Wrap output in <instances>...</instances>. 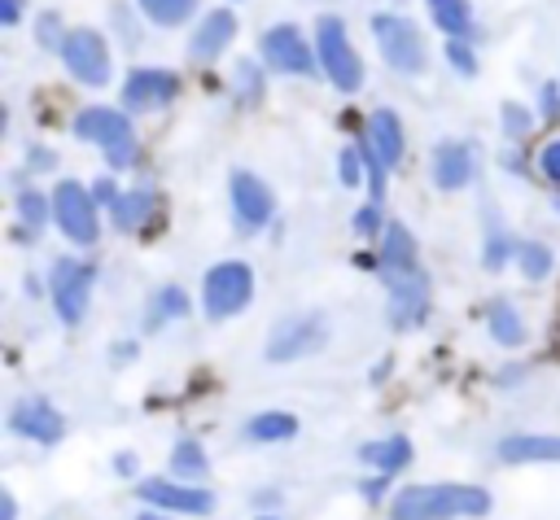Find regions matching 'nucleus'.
I'll return each instance as SVG.
<instances>
[{
	"label": "nucleus",
	"instance_id": "obj_40",
	"mask_svg": "<svg viewBox=\"0 0 560 520\" xmlns=\"http://www.w3.org/2000/svg\"><path fill=\"white\" fill-rule=\"evenodd\" d=\"M140 520H162V516H140Z\"/></svg>",
	"mask_w": 560,
	"mask_h": 520
},
{
	"label": "nucleus",
	"instance_id": "obj_37",
	"mask_svg": "<svg viewBox=\"0 0 560 520\" xmlns=\"http://www.w3.org/2000/svg\"><path fill=\"white\" fill-rule=\"evenodd\" d=\"M354 227H359V232H376V210H359Z\"/></svg>",
	"mask_w": 560,
	"mask_h": 520
},
{
	"label": "nucleus",
	"instance_id": "obj_35",
	"mask_svg": "<svg viewBox=\"0 0 560 520\" xmlns=\"http://www.w3.org/2000/svg\"><path fill=\"white\" fill-rule=\"evenodd\" d=\"M92 197H96V201H105V205H114V201H118V188H114L109 179H101V184L92 188Z\"/></svg>",
	"mask_w": 560,
	"mask_h": 520
},
{
	"label": "nucleus",
	"instance_id": "obj_39",
	"mask_svg": "<svg viewBox=\"0 0 560 520\" xmlns=\"http://www.w3.org/2000/svg\"><path fill=\"white\" fill-rule=\"evenodd\" d=\"M0 520H13V498L9 494H0Z\"/></svg>",
	"mask_w": 560,
	"mask_h": 520
},
{
	"label": "nucleus",
	"instance_id": "obj_14",
	"mask_svg": "<svg viewBox=\"0 0 560 520\" xmlns=\"http://www.w3.org/2000/svg\"><path fill=\"white\" fill-rule=\"evenodd\" d=\"M140 498L153 503V507H166V511H188V516L210 511V494H206V489L175 485V481H144V485H140Z\"/></svg>",
	"mask_w": 560,
	"mask_h": 520
},
{
	"label": "nucleus",
	"instance_id": "obj_10",
	"mask_svg": "<svg viewBox=\"0 0 560 520\" xmlns=\"http://www.w3.org/2000/svg\"><path fill=\"white\" fill-rule=\"evenodd\" d=\"M262 57L271 70H284V74H311L315 70V52L306 48V39L293 26H271L262 35Z\"/></svg>",
	"mask_w": 560,
	"mask_h": 520
},
{
	"label": "nucleus",
	"instance_id": "obj_38",
	"mask_svg": "<svg viewBox=\"0 0 560 520\" xmlns=\"http://www.w3.org/2000/svg\"><path fill=\"white\" fill-rule=\"evenodd\" d=\"M39 35H44V44H52V39H57V17H44V26H39Z\"/></svg>",
	"mask_w": 560,
	"mask_h": 520
},
{
	"label": "nucleus",
	"instance_id": "obj_33",
	"mask_svg": "<svg viewBox=\"0 0 560 520\" xmlns=\"http://www.w3.org/2000/svg\"><path fill=\"white\" fill-rule=\"evenodd\" d=\"M503 118H508V131H512V135H521V131L529 127V118H525L521 105H503Z\"/></svg>",
	"mask_w": 560,
	"mask_h": 520
},
{
	"label": "nucleus",
	"instance_id": "obj_15",
	"mask_svg": "<svg viewBox=\"0 0 560 520\" xmlns=\"http://www.w3.org/2000/svg\"><path fill=\"white\" fill-rule=\"evenodd\" d=\"M232 35H236V17H232L228 9H214V13L197 26V35H192V44H188L192 61H210V57H219V52L228 48Z\"/></svg>",
	"mask_w": 560,
	"mask_h": 520
},
{
	"label": "nucleus",
	"instance_id": "obj_20",
	"mask_svg": "<svg viewBox=\"0 0 560 520\" xmlns=\"http://www.w3.org/2000/svg\"><path fill=\"white\" fill-rule=\"evenodd\" d=\"M486 323H490V336L494 341H503V345H516L521 336H525V328H521V319H516V310H512V302H490V310H486Z\"/></svg>",
	"mask_w": 560,
	"mask_h": 520
},
{
	"label": "nucleus",
	"instance_id": "obj_2",
	"mask_svg": "<svg viewBox=\"0 0 560 520\" xmlns=\"http://www.w3.org/2000/svg\"><path fill=\"white\" fill-rule=\"evenodd\" d=\"M490 494L477 485H407L394 494V520H455V516H486Z\"/></svg>",
	"mask_w": 560,
	"mask_h": 520
},
{
	"label": "nucleus",
	"instance_id": "obj_1",
	"mask_svg": "<svg viewBox=\"0 0 560 520\" xmlns=\"http://www.w3.org/2000/svg\"><path fill=\"white\" fill-rule=\"evenodd\" d=\"M381 275H385V288H389V315L394 323H411V319H424V302H429V280L416 262V245L407 236L402 223H389L385 227V249H381Z\"/></svg>",
	"mask_w": 560,
	"mask_h": 520
},
{
	"label": "nucleus",
	"instance_id": "obj_23",
	"mask_svg": "<svg viewBox=\"0 0 560 520\" xmlns=\"http://www.w3.org/2000/svg\"><path fill=\"white\" fill-rule=\"evenodd\" d=\"M293 433H298V419L293 415H280V411L249 419V437L254 441H280V437H293Z\"/></svg>",
	"mask_w": 560,
	"mask_h": 520
},
{
	"label": "nucleus",
	"instance_id": "obj_28",
	"mask_svg": "<svg viewBox=\"0 0 560 520\" xmlns=\"http://www.w3.org/2000/svg\"><path fill=\"white\" fill-rule=\"evenodd\" d=\"M232 83H236V101H241V105H254L258 92H262V79H258V66H254V61H241V66L232 70Z\"/></svg>",
	"mask_w": 560,
	"mask_h": 520
},
{
	"label": "nucleus",
	"instance_id": "obj_13",
	"mask_svg": "<svg viewBox=\"0 0 560 520\" xmlns=\"http://www.w3.org/2000/svg\"><path fill=\"white\" fill-rule=\"evenodd\" d=\"M324 341V319L306 315V319H289L276 328V341L267 345V358H298L306 350H315Z\"/></svg>",
	"mask_w": 560,
	"mask_h": 520
},
{
	"label": "nucleus",
	"instance_id": "obj_11",
	"mask_svg": "<svg viewBox=\"0 0 560 520\" xmlns=\"http://www.w3.org/2000/svg\"><path fill=\"white\" fill-rule=\"evenodd\" d=\"M175 92H179V79L171 74V70H131L127 74V83H122V101H127V109H158V105H166V101H175Z\"/></svg>",
	"mask_w": 560,
	"mask_h": 520
},
{
	"label": "nucleus",
	"instance_id": "obj_29",
	"mask_svg": "<svg viewBox=\"0 0 560 520\" xmlns=\"http://www.w3.org/2000/svg\"><path fill=\"white\" fill-rule=\"evenodd\" d=\"M18 210H22V223H26L31 232H39L44 218H48V205H44L39 192H22V197H18Z\"/></svg>",
	"mask_w": 560,
	"mask_h": 520
},
{
	"label": "nucleus",
	"instance_id": "obj_30",
	"mask_svg": "<svg viewBox=\"0 0 560 520\" xmlns=\"http://www.w3.org/2000/svg\"><path fill=\"white\" fill-rule=\"evenodd\" d=\"M538 170H542L551 184H560V135L538 149Z\"/></svg>",
	"mask_w": 560,
	"mask_h": 520
},
{
	"label": "nucleus",
	"instance_id": "obj_5",
	"mask_svg": "<svg viewBox=\"0 0 560 520\" xmlns=\"http://www.w3.org/2000/svg\"><path fill=\"white\" fill-rule=\"evenodd\" d=\"M372 35H376V44H381V52L394 70H402V74L424 70V39L411 22H402L394 13H381V17H372Z\"/></svg>",
	"mask_w": 560,
	"mask_h": 520
},
{
	"label": "nucleus",
	"instance_id": "obj_7",
	"mask_svg": "<svg viewBox=\"0 0 560 520\" xmlns=\"http://www.w3.org/2000/svg\"><path fill=\"white\" fill-rule=\"evenodd\" d=\"M61 61H66V70L74 79H83L92 87L109 79V48H105V39L96 31H70L61 39Z\"/></svg>",
	"mask_w": 560,
	"mask_h": 520
},
{
	"label": "nucleus",
	"instance_id": "obj_6",
	"mask_svg": "<svg viewBox=\"0 0 560 520\" xmlns=\"http://www.w3.org/2000/svg\"><path fill=\"white\" fill-rule=\"evenodd\" d=\"M254 293V275L245 262H219L210 275H206V315L214 319H228L236 315Z\"/></svg>",
	"mask_w": 560,
	"mask_h": 520
},
{
	"label": "nucleus",
	"instance_id": "obj_32",
	"mask_svg": "<svg viewBox=\"0 0 560 520\" xmlns=\"http://www.w3.org/2000/svg\"><path fill=\"white\" fill-rule=\"evenodd\" d=\"M359 162H363L359 149H346L341 153V184H359Z\"/></svg>",
	"mask_w": 560,
	"mask_h": 520
},
{
	"label": "nucleus",
	"instance_id": "obj_21",
	"mask_svg": "<svg viewBox=\"0 0 560 520\" xmlns=\"http://www.w3.org/2000/svg\"><path fill=\"white\" fill-rule=\"evenodd\" d=\"M429 13H433V22H438L442 31H451V35H468V26H472L468 0H429Z\"/></svg>",
	"mask_w": 560,
	"mask_h": 520
},
{
	"label": "nucleus",
	"instance_id": "obj_25",
	"mask_svg": "<svg viewBox=\"0 0 560 520\" xmlns=\"http://www.w3.org/2000/svg\"><path fill=\"white\" fill-rule=\"evenodd\" d=\"M140 9H144L158 26H175V22H184V17L197 9V0H140Z\"/></svg>",
	"mask_w": 560,
	"mask_h": 520
},
{
	"label": "nucleus",
	"instance_id": "obj_3",
	"mask_svg": "<svg viewBox=\"0 0 560 520\" xmlns=\"http://www.w3.org/2000/svg\"><path fill=\"white\" fill-rule=\"evenodd\" d=\"M74 135L101 144L114 166H131V157H136V135H131V127H127V118L118 109H101V105L83 109L74 118Z\"/></svg>",
	"mask_w": 560,
	"mask_h": 520
},
{
	"label": "nucleus",
	"instance_id": "obj_4",
	"mask_svg": "<svg viewBox=\"0 0 560 520\" xmlns=\"http://www.w3.org/2000/svg\"><path fill=\"white\" fill-rule=\"evenodd\" d=\"M315 52H319V66L328 70V79L341 87V92H354L363 83V61L354 57L346 31L337 17H324L319 22V35H315Z\"/></svg>",
	"mask_w": 560,
	"mask_h": 520
},
{
	"label": "nucleus",
	"instance_id": "obj_27",
	"mask_svg": "<svg viewBox=\"0 0 560 520\" xmlns=\"http://www.w3.org/2000/svg\"><path fill=\"white\" fill-rule=\"evenodd\" d=\"M516 258H521V271H525L529 280H542V275L551 271V249H547V245H538V240H525Z\"/></svg>",
	"mask_w": 560,
	"mask_h": 520
},
{
	"label": "nucleus",
	"instance_id": "obj_24",
	"mask_svg": "<svg viewBox=\"0 0 560 520\" xmlns=\"http://www.w3.org/2000/svg\"><path fill=\"white\" fill-rule=\"evenodd\" d=\"M149 210H153V197H149V192H127V197L114 201V218H118V227H136V223H144Z\"/></svg>",
	"mask_w": 560,
	"mask_h": 520
},
{
	"label": "nucleus",
	"instance_id": "obj_22",
	"mask_svg": "<svg viewBox=\"0 0 560 520\" xmlns=\"http://www.w3.org/2000/svg\"><path fill=\"white\" fill-rule=\"evenodd\" d=\"M363 459H368V463H381L385 472H394V468H402V463L411 459V446H407V437L372 441V446H363Z\"/></svg>",
	"mask_w": 560,
	"mask_h": 520
},
{
	"label": "nucleus",
	"instance_id": "obj_8",
	"mask_svg": "<svg viewBox=\"0 0 560 520\" xmlns=\"http://www.w3.org/2000/svg\"><path fill=\"white\" fill-rule=\"evenodd\" d=\"M52 214H57V223H61V232L70 236V240H79V245H92L96 240V205H92V197L79 188V184H57V192H52Z\"/></svg>",
	"mask_w": 560,
	"mask_h": 520
},
{
	"label": "nucleus",
	"instance_id": "obj_18",
	"mask_svg": "<svg viewBox=\"0 0 560 520\" xmlns=\"http://www.w3.org/2000/svg\"><path fill=\"white\" fill-rule=\"evenodd\" d=\"M499 459H508V463H556L560 459V437H503Z\"/></svg>",
	"mask_w": 560,
	"mask_h": 520
},
{
	"label": "nucleus",
	"instance_id": "obj_19",
	"mask_svg": "<svg viewBox=\"0 0 560 520\" xmlns=\"http://www.w3.org/2000/svg\"><path fill=\"white\" fill-rule=\"evenodd\" d=\"M368 144L376 149V157H381L385 166H394V162L402 157V131H398V118H394L389 109H376V114L368 118Z\"/></svg>",
	"mask_w": 560,
	"mask_h": 520
},
{
	"label": "nucleus",
	"instance_id": "obj_31",
	"mask_svg": "<svg viewBox=\"0 0 560 520\" xmlns=\"http://www.w3.org/2000/svg\"><path fill=\"white\" fill-rule=\"evenodd\" d=\"M446 57H451V66H459L464 74H472V70H477V61H472V52H468L464 44H455V39L446 44Z\"/></svg>",
	"mask_w": 560,
	"mask_h": 520
},
{
	"label": "nucleus",
	"instance_id": "obj_16",
	"mask_svg": "<svg viewBox=\"0 0 560 520\" xmlns=\"http://www.w3.org/2000/svg\"><path fill=\"white\" fill-rule=\"evenodd\" d=\"M468 175H472V153L464 144H455V140H442L438 153H433V179H438V188H464Z\"/></svg>",
	"mask_w": 560,
	"mask_h": 520
},
{
	"label": "nucleus",
	"instance_id": "obj_17",
	"mask_svg": "<svg viewBox=\"0 0 560 520\" xmlns=\"http://www.w3.org/2000/svg\"><path fill=\"white\" fill-rule=\"evenodd\" d=\"M13 428L22 433V437H35V441H57L61 437V415L52 411V406H44V402H22L18 411H13Z\"/></svg>",
	"mask_w": 560,
	"mask_h": 520
},
{
	"label": "nucleus",
	"instance_id": "obj_26",
	"mask_svg": "<svg viewBox=\"0 0 560 520\" xmlns=\"http://www.w3.org/2000/svg\"><path fill=\"white\" fill-rule=\"evenodd\" d=\"M171 468H175V476H206V454H201V446H197V441H179V446L171 450Z\"/></svg>",
	"mask_w": 560,
	"mask_h": 520
},
{
	"label": "nucleus",
	"instance_id": "obj_9",
	"mask_svg": "<svg viewBox=\"0 0 560 520\" xmlns=\"http://www.w3.org/2000/svg\"><path fill=\"white\" fill-rule=\"evenodd\" d=\"M88 288H92V267L88 262H70L61 258L52 267V302H57V315L66 323H79L83 310H88Z\"/></svg>",
	"mask_w": 560,
	"mask_h": 520
},
{
	"label": "nucleus",
	"instance_id": "obj_41",
	"mask_svg": "<svg viewBox=\"0 0 560 520\" xmlns=\"http://www.w3.org/2000/svg\"><path fill=\"white\" fill-rule=\"evenodd\" d=\"M556 210H560V197H556Z\"/></svg>",
	"mask_w": 560,
	"mask_h": 520
},
{
	"label": "nucleus",
	"instance_id": "obj_12",
	"mask_svg": "<svg viewBox=\"0 0 560 520\" xmlns=\"http://www.w3.org/2000/svg\"><path fill=\"white\" fill-rule=\"evenodd\" d=\"M232 210H236V223L241 227H262L271 218V192L254 175L236 170L232 175Z\"/></svg>",
	"mask_w": 560,
	"mask_h": 520
},
{
	"label": "nucleus",
	"instance_id": "obj_36",
	"mask_svg": "<svg viewBox=\"0 0 560 520\" xmlns=\"http://www.w3.org/2000/svg\"><path fill=\"white\" fill-rule=\"evenodd\" d=\"M18 9H22L18 0H0V22H4V26H13V22H18Z\"/></svg>",
	"mask_w": 560,
	"mask_h": 520
},
{
	"label": "nucleus",
	"instance_id": "obj_34",
	"mask_svg": "<svg viewBox=\"0 0 560 520\" xmlns=\"http://www.w3.org/2000/svg\"><path fill=\"white\" fill-rule=\"evenodd\" d=\"M503 253H508V240H503V236H494V240L486 245V267H499V262H503Z\"/></svg>",
	"mask_w": 560,
	"mask_h": 520
}]
</instances>
